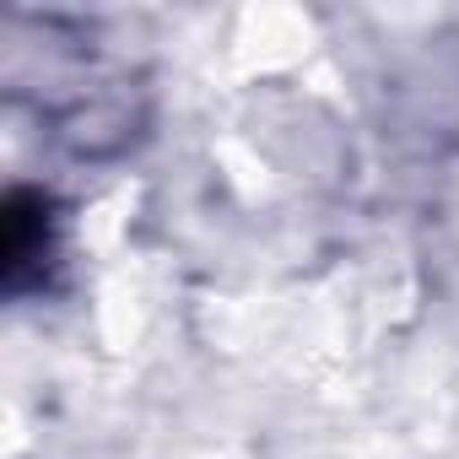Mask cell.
<instances>
[{"instance_id":"cell-1","label":"cell","mask_w":459,"mask_h":459,"mask_svg":"<svg viewBox=\"0 0 459 459\" xmlns=\"http://www.w3.org/2000/svg\"><path fill=\"white\" fill-rule=\"evenodd\" d=\"M60 271V205L44 189H12L0 205V287L6 298L49 292Z\"/></svg>"}]
</instances>
